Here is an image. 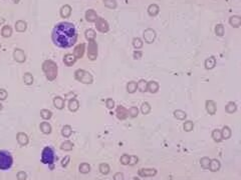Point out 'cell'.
<instances>
[{"instance_id":"cell-21","label":"cell","mask_w":241,"mask_h":180,"mask_svg":"<svg viewBox=\"0 0 241 180\" xmlns=\"http://www.w3.org/2000/svg\"><path fill=\"white\" fill-rule=\"evenodd\" d=\"M229 24L234 28H238L241 25V17L238 15H233L229 18Z\"/></svg>"},{"instance_id":"cell-32","label":"cell","mask_w":241,"mask_h":180,"mask_svg":"<svg viewBox=\"0 0 241 180\" xmlns=\"http://www.w3.org/2000/svg\"><path fill=\"white\" fill-rule=\"evenodd\" d=\"M17 140L21 145H25V144H27V142H28V137L25 133L20 132L17 134Z\"/></svg>"},{"instance_id":"cell-41","label":"cell","mask_w":241,"mask_h":180,"mask_svg":"<svg viewBox=\"0 0 241 180\" xmlns=\"http://www.w3.org/2000/svg\"><path fill=\"white\" fill-rule=\"evenodd\" d=\"M193 127H194V123H193L192 121H190V120H188V121H186V122H184V124H183L184 130L187 131V132L193 130Z\"/></svg>"},{"instance_id":"cell-44","label":"cell","mask_w":241,"mask_h":180,"mask_svg":"<svg viewBox=\"0 0 241 180\" xmlns=\"http://www.w3.org/2000/svg\"><path fill=\"white\" fill-rule=\"evenodd\" d=\"M210 168H211L212 171H217L218 169L220 168V163L218 160H212L211 163H210Z\"/></svg>"},{"instance_id":"cell-31","label":"cell","mask_w":241,"mask_h":180,"mask_svg":"<svg viewBox=\"0 0 241 180\" xmlns=\"http://www.w3.org/2000/svg\"><path fill=\"white\" fill-rule=\"evenodd\" d=\"M33 81H34V78L31 73H29V72H27V73H25L23 75V82L26 85H31L33 84Z\"/></svg>"},{"instance_id":"cell-9","label":"cell","mask_w":241,"mask_h":180,"mask_svg":"<svg viewBox=\"0 0 241 180\" xmlns=\"http://www.w3.org/2000/svg\"><path fill=\"white\" fill-rule=\"evenodd\" d=\"M13 58L16 62L23 63V62H25V60H26V56H25V53L22 49L15 48L13 51Z\"/></svg>"},{"instance_id":"cell-45","label":"cell","mask_w":241,"mask_h":180,"mask_svg":"<svg viewBox=\"0 0 241 180\" xmlns=\"http://www.w3.org/2000/svg\"><path fill=\"white\" fill-rule=\"evenodd\" d=\"M210 163H211V160H210V159L207 158V157H204L202 160H201V165H202V167H204V168H209Z\"/></svg>"},{"instance_id":"cell-29","label":"cell","mask_w":241,"mask_h":180,"mask_svg":"<svg viewBox=\"0 0 241 180\" xmlns=\"http://www.w3.org/2000/svg\"><path fill=\"white\" fill-rule=\"evenodd\" d=\"M132 44L133 46H134V48L136 50L138 49H141L143 47V45H144V42H143V40L139 37H135L133 38V41H132Z\"/></svg>"},{"instance_id":"cell-3","label":"cell","mask_w":241,"mask_h":180,"mask_svg":"<svg viewBox=\"0 0 241 180\" xmlns=\"http://www.w3.org/2000/svg\"><path fill=\"white\" fill-rule=\"evenodd\" d=\"M13 164L11 153L6 150H0V170H8Z\"/></svg>"},{"instance_id":"cell-36","label":"cell","mask_w":241,"mask_h":180,"mask_svg":"<svg viewBox=\"0 0 241 180\" xmlns=\"http://www.w3.org/2000/svg\"><path fill=\"white\" fill-rule=\"evenodd\" d=\"M104 5L110 9H116L118 6L117 0H104Z\"/></svg>"},{"instance_id":"cell-42","label":"cell","mask_w":241,"mask_h":180,"mask_svg":"<svg viewBox=\"0 0 241 180\" xmlns=\"http://www.w3.org/2000/svg\"><path fill=\"white\" fill-rule=\"evenodd\" d=\"M106 107L109 110H112L114 109V108L116 107V103H115V100L112 98H107L106 100Z\"/></svg>"},{"instance_id":"cell-54","label":"cell","mask_w":241,"mask_h":180,"mask_svg":"<svg viewBox=\"0 0 241 180\" xmlns=\"http://www.w3.org/2000/svg\"><path fill=\"white\" fill-rule=\"evenodd\" d=\"M12 1H13L15 4H17V3H19V1H20V0H12Z\"/></svg>"},{"instance_id":"cell-53","label":"cell","mask_w":241,"mask_h":180,"mask_svg":"<svg viewBox=\"0 0 241 180\" xmlns=\"http://www.w3.org/2000/svg\"><path fill=\"white\" fill-rule=\"evenodd\" d=\"M18 178H19V180H25V178H26V175L21 172V173L18 174Z\"/></svg>"},{"instance_id":"cell-20","label":"cell","mask_w":241,"mask_h":180,"mask_svg":"<svg viewBox=\"0 0 241 180\" xmlns=\"http://www.w3.org/2000/svg\"><path fill=\"white\" fill-rule=\"evenodd\" d=\"M27 29V23L24 20H18L15 22V30L17 32H24Z\"/></svg>"},{"instance_id":"cell-52","label":"cell","mask_w":241,"mask_h":180,"mask_svg":"<svg viewBox=\"0 0 241 180\" xmlns=\"http://www.w3.org/2000/svg\"><path fill=\"white\" fill-rule=\"evenodd\" d=\"M115 180H124V176L122 173H117L115 175Z\"/></svg>"},{"instance_id":"cell-50","label":"cell","mask_w":241,"mask_h":180,"mask_svg":"<svg viewBox=\"0 0 241 180\" xmlns=\"http://www.w3.org/2000/svg\"><path fill=\"white\" fill-rule=\"evenodd\" d=\"M79 170L81 172H84V173H86V172L90 171V166L88 165V164H81V165L79 166Z\"/></svg>"},{"instance_id":"cell-33","label":"cell","mask_w":241,"mask_h":180,"mask_svg":"<svg viewBox=\"0 0 241 180\" xmlns=\"http://www.w3.org/2000/svg\"><path fill=\"white\" fill-rule=\"evenodd\" d=\"M40 116L44 120H49L52 117V112L48 109H41L40 110Z\"/></svg>"},{"instance_id":"cell-11","label":"cell","mask_w":241,"mask_h":180,"mask_svg":"<svg viewBox=\"0 0 241 180\" xmlns=\"http://www.w3.org/2000/svg\"><path fill=\"white\" fill-rule=\"evenodd\" d=\"M85 43H80L78 44L74 49V55L76 59H80L84 57L85 55Z\"/></svg>"},{"instance_id":"cell-18","label":"cell","mask_w":241,"mask_h":180,"mask_svg":"<svg viewBox=\"0 0 241 180\" xmlns=\"http://www.w3.org/2000/svg\"><path fill=\"white\" fill-rule=\"evenodd\" d=\"M59 13H60V16L63 17V18H68L70 16V14H71V7H70V5H68V4L63 5V6L60 8Z\"/></svg>"},{"instance_id":"cell-15","label":"cell","mask_w":241,"mask_h":180,"mask_svg":"<svg viewBox=\"0 0 241 180\" xmlns=\"http://www.w3.org/2000/svg\"><path fill=\"white\" fill-rule=\"evenodd\" d=\"M53 106L58 110H63L65 106V99L63 98L61 96H55L52 100Z\"/></svg>"},{"instance_id":"cell-48","label":"cell","mask_w":241,"mask_h":180,"mask_svg":"<svg viewBox=\"0 0 241 180\" xmlns=\"http://www.w3.org/2000/svg\"><path fill=\"white\" fill-rule=\"evenodd\" d=\"M100 169H101V172L102 174H107V173H109V171H110V168H109V166L107 165V164H101Z\"/></svg>"},{"instance_id":"cell-28","label":"cell","mask_w":241,"mask_h":180,"mask_svg":"<svg viewBox=\"0 0 241 180\" xmlns=\"http://www.w3.org/2000/svg\"><path fill=\"white\" fill-rule=\"evenodd\" d=\"M173 114H174V117H175L176 119H178V120H185L186 117H187L186 112L183 111V110H181V109L175 110V111H174Z\"/></svg>"},{"instance_id":"cell-26","label":"cell","mask_w":241,"mask_h":180,"mask_svg":"<svg viewBox=\"0 0 241 180\" xmlns=\"http://www.w3.org/2000/svg\"><path fill=\"white\" fill-rule=\"evenodd\" d=\"M225 110H226L227 113H230V114H232V113L236 112L237 110V105L235 102L233 101H230L228 102V103L226 104V106H225Z\"/></svg>"},{"instance_id":"cell-57","label":"cell","mask_w":241,"mask_h":180,"mask_svg":"<svg viewBox=\"0 0 241 180\" xmlns=\"http://www.w3.org/2000/svg\"><path fill=\"white\" fill-rule=\"evenodd\" d=\"M134 180H138V179H134Z\"/></svg>"},{"instance_id":"cell-17","label":"cell","mask_w":241,"mask_h":180,"mask_svg":"<svg viewBox=\"0 0 241 180\" xmlns=\"http://www.w3.org/2000/svg\"><path fill=\"white\" fill-rule=\"evenodd\" d=\"M148 14L150 15L151 17H155L160 12V7L157 4H150L148 7Z\"/></svg>"},{"instance_id":"cell-51","label":"cell","mask_w":241,"mask_h":180,"mask_svg":"<svg viewBox=\"0 0 241 180\" xmlns=\"http://www.w3.org/2000/svg\"><path fill=\"white\" fill-rule=\"evenodd\" d=\"M121 161H122V163L123 164H129L130 162V157L128 156V155H124L122 158H121Z\"/></svg>"},{"instance_id":"cell-56","label":"cell","mask_w":241,"mask_h":180,"mask_svg":"<svg viewBox=\"0 0 241 180\" xmlns=\"http://www.w3.org/2000/svg\"><path fill=\"white\" fill-rule=\"evenodd\" d=\"M0 48H1V43H0Z\"/></svg>"},{"instance_id":"cell-30","label":"cell","mask_w":241,"mask_h":180,"mask_svg":"<svg viewBox=\"0 0 241 180\" xmlns=\"http://www.w3.org/2000/svg\"><path fill=\"white\" fill-rule=\"evenodd\" d=\"M151 105L149 102H143L142 105H141V112L143 113L144 115H147L149 113L151 112Z\"/></svg>"},{"instance_id":"cell-22","label":"cell","mask_w":241,"mask_h":180,"mask_svg":"<svg viewBox=\"0 0 241 180\" xmlns=\"http://www.w3.org/2000/svg\"><path fill=\"white\" fill-rule=\"evenodd\" d=\"M159 88H160V86H159V83L157 81H150L148 82V91L150 92V93L154 94V93H157Z\"/></svg>"},{"instance_id":"cell-47","label":"cell","mask_w":241,"mask_h":180,"mask_svg":"<svg viewBox=\"0 0 241 180\" xmlns=\"http://www.w3.org/2000/svg\"><path fill=\"white\" fill-rule=\"evenodd\" d=\"M8 93L5 89H0V101H3L7 98Z\"/></svg>"},{"instance_id":"cell-49","label":"cell","mask_w":241,"mask_h":180,"mask_svg":"<svg viewBox=\"0 0 241 180\" xmlns=\"http://www.w3.org/2000/svg\"><path fill=\"white\" fill-rule=\"evenodd\" d=\"M143 56V52L140 50H135L134 53H133V57H134V59H141Z\"/></svg>"},{"instance_id":"cell-12","label":"cell","mask_w":241,"mask_h":180,"mask_svg":"<svg viewBox=\"0 0 241 180\" xmlns=\"http://www.w3.org/2000/svg\"><path fill=\"white\" fill-rule=\"evenodd\" d=\"M205 108H206L207 113L210 115H214L217 111V105L213 100H207L205 102Z\"/></svg>"},{"instance_id":"cell-2","label":"cell","mask_w":241,"mask_h":180,"mask_svg":"<svg viewBox=\"0 0 241 180\" xmlns=\"http://www.w3.org/2000/svg\"><path fill=\"white\" fill-rule=\"evenodd\" d=\"M41 69L48 81H54L58 75V66L51 59L43 61L41 64Z\"/></svg>"},{"instance_id":"cell-8","label":"cell","mask_w":241,"mask_h":180,"mask_svg":"<svg viewBox=\"0 0 241 180\" xmlns=\"http://www.w3.org/2000/svg\"><path fill=\"white\" fill-rule=\"evenodd\" d=\"M156 36H157L156 31L152 28H147L144 31V33H143V38H144V41L148 44L153 43L156 39Z\"/></svg>"},{"instance_id":"cell-27","label":"cell","mask_w":241,"mask_h":180,"mask_svg":"<svg viewBox=\"0 0 241 180\" xmlns=\"http://www.w3.org/2000/svg\"><path fill=\"white\" fill-rule=\"evenodd\" d=\"M138 84V90L141 92H147L148 91V82L145 79H140L137 82Z\"/></svg>"},{"instance_id":"cell-1","label":"cell","mask_w":241,"mask_h":180,"mask_svg":"<svg viewBox=\"0 0 241 180\" xmlns=\"http://www.w3.org/2000/svg\"><path fill=\"white\" fill-rule=\"evenodd\" d=\"M78 30L74 24L68 21L59 22L55 25L51 32V40L55 46L68 49L73 47L78 41Z\"/></svg>"},{"instance_id":"cell-7","label":"cell","mask_w":241,"mask_h":180,"mask_svg":"<svg viewBox=\"0 0 241 180\" xmlns=\"http://www.w3.org/2000/svg\"><path fill=\"white\" fill-rule=\"evenodd\" d=\"M96 27L97 31L101 33H107V32H109V30H110L109 22L102 17L97 18V20L96 21Z\"/></svg>"},{"instance_id":"cell-23","label":"cell","mask_w":241,"mask_h":180,"mask_svg":"<svg viewBox=\"0 0 241 180\" xmlns=\"http://www.w3.org/2000/svg\"><path fill=\"white\" fill-rule=\"evenodd\" d=\"M126 89H127V92L128 93H135V92L137 91L138 89V84L136 81H130L127 83V86H126Z\"/></svg>"},{"instance_id":"cell-24","label":"cell","mask_w":241,"mask_h":180,"mask_svg":"<svg viewBox=\"0 0 241 180\" xmlns=\"http://www.w3.org/2000/svg\"><path fill=\"white\" fill-rule=\"evenodd\" d=\"M85 37L89 42L90 41H95L96 37V33L94 29H86L85 31Z\"/></svg>"},{"instance_id":"cell-19","label":"cell","mask_w":241,"mask_h":180,"mask_svg":"<svg viewBox=\"0 0 241 180\" xmlns=\"http://www.w3.org/2000/svg\"><path fill=\"white\" fill-rule=\"evenodd\" d=\"M204 65H205V68L208 70L213 69L215 66H216V58H215L214 56H210V57H208L205 60Z\"/></svg>"},{"instance_id":"cell-38","label":"cell","mask_w":241,"mask_h":180,"mask_svg":"<svg viewBox=\"0 0 241 180\" xmlns=\"http://www.w3.org/2000/svg\"><path fill=\"white\" fill-rule=\"evenodd\" d=\"M128 112H129L130 117L135 118V117L138 116V114H139V108H138L137 106H132V107L129 108V109H128Z\"/></svg>"},{"instance_id":"cell-14","label":"cell","mask_w":241,"mask_h":180,"mask_svg":"<svg viewBox=\"0 0 241 180\" xmlns=\"http://www.w3.org/2000/svg\"><path fill=\"white\" fill-rule=\"evenodd\" d=\"M76 60H78V59H76V58L74 57V55L71 54V53L65 54V55L63 56V59L64 65L68 66V67H71L73 65H74V63L76 62Z\"/></svg>"},{"instance_id":"cell-10","label":"cell","mask_w":241,"mask_h":180,"mask_svg":"<svg viewBox=\"0 0 241 180\" xmlns=\"http://www.w3.org/2000/svg\"><path fill=\"white\" fill-rule=\"evenodd\" d=\"M116 115L118 117V119L125 120L127 119V117L129 116V112H128V109L126 107H124L123 105H119L116 108Z\"/></svg>"},{"instance_id":"cell-25","label":"cell","mask_w":241,"mask_h":180,"mask_svg":"<svg viewBox=\"0 0 241 180\" xmlns=\"http://www.w3.org/2000/svg\"><path fill=\"white\" fill-rule=\"evenodd\" d=\"M1 35L4 38H8L12 35V28L9 25H4L1 29Z\"/></svg>"},{"instance_id":"cell-13","label":"cell","mask_w":241,"mask_h":180,"mask_svg":"<svg viewBox=\"0 0 241 180\" xmlns=\"http://www.w3.org/2000/svg\"><path fill=\"white\" fill-rule=\"evenodd\" d=\"M85 20L90 23H94L96 22L97 18H99V16H97L96 12L95 11L94 9H89L86 10L85 13Z\"/></svg>"},{"instance_id":"cell-5","label":"cell","mask_w":241,"mask_h":180,"mask_svg":"<svg viewBox=\"0 0 241 180\" xmlns=\"http://www.w3.org/2000/svg\"><path fill=\"white\" fill-rule=\"evenodd\" d=\"M55 159H58V158L55 157L53 149L51 147H49V146L44 147L42 152H41V162L43 164H47V165L52 166V164L54 163Z\"/></svg>"},{"instance_id":"cell-39","label":"cell","mask_w":241,"mask_h":180,"mask_svg":"<svg viewBox=\"0 0 241 180\" xmlns=\"http://www.w3.org/2000/svg\"><path fill=\"white\" fill-rule=\"evenodd\" d=\"M140 174L142 176H151V175H155L156 174V170L155 169H141Z\"/></svg>"},{"instance_id":"cell-16","label":"cell","mask_w":241,"mask_h":180,"mask_svg":"<svg viewBox=\"0 0 241 180\" xmlns=\"http://www.w3.org/2000/svg\"><path fill=\"white\" fill-rule=\"evenodd\" d=\"M68 107V110L70 112H76L79 109V100L76 99V98L69 99Z\"/></svg>"},{"instance_id":"cell-34","label":"cell","mask_w":241,"mask_h":180,"mask_svg":"<svg viewBox=\"0 0 241 180\" xmlns=\"http://www.w3.org/2000/svg\"><path fill=\"white\" fill-rule=\"evenodd\" d=\"M40 130H41L44 134H49L51 132V125L48 122H42L40 124Z\"/></svg>"},{"instance_id":"cell-40","label":"cell","mask_w":241,"mask_h":180,"mask_svg":"<svg viewBox=\"0 0 241 180\" xmlns=\"http://www.w3.org/2000/svg\"><path fill=\"white\" fill-rule=\"evenodd\" d=\"M212 137H213V139H214L215 141L220 142V141L222 140L221 131H220V130H218V129H215V130H213V132H212Z\"/></svg>"},{"instance_id":"cell-35","label":"cell","mask_w":241,"mask_h":180,"mask_svg":"<svg viewBox=\"0 0 241 180\" xmlns=\"http://www.w3.org/2000/svg\"><path fill=\"white\" fill-rule=\"evenodd\" d=\"M221 136L222 139H228L231 136V129L228 126H224L223 129L221 130Z\"/></svg>"},{"instance_id":"cell-55","label":"cell","mask_w":241,"mask_h":180,"mask_svg":"<svg viewBox=\"0 0 241 180\" xmlns=\"http://www.w3.org/2000/svg\"><path fill=\"white\" fill-rule=\"evenodd\" d=\"M2 110V104H1V102H0V111Z\"/></svg>"},{"instance_id":"cell-6","label":"cell","mask_w":241,"mask_h":180,"mask_svg":"<svg viewBox=\"0 0 241 180\" xmlns=\"http://www.w3.org/2000/svg\"><path fill=\"white\" fill-rule=\"evenodd\" d=\"M97 54H99V51H97V43L95 41H90L89 45H88V57L90 60L94 61L97 58Z\"/></svg>"},{"instance_id":"cell-43","label":"cell","mask_w":241,"mask_h":180,"mask_svg":"<svg viewBox=\"0 0 241 180\" xmlns=\"http://www.w3.org/2000/svg\"><path fill=\"white\" fill-rule=\"evenodd\" d=\"M61 133L64 137H68L71 134V127L69 125H65L63 127V130H61Z\"/></svg>"},{"instance_id":"cell-46","label":"cell","mask_w":241,"mask_h":180,"mask_svg":"<svg viewBox=\"0 0 241 180\" xmlns=\"http://www.w3.org/2000/svg\"><path fill=\"white\" fill-rule=\"evenodd\" d=\"M73 148V144H71L69 141H65L61 144V149H64V150H70Z\"/></svg>"},{"instance_id":"cell-37","label":"cell","mask_w":241,"mask_h":180,"mask_svg":"<svg viewBox=\"0 0 241 180\" xmlns=\"http://www.w3.org/2000/svg\"><path fill=\"white\" fill-rule=\"evenodd\" d=\"M215 34H216L217 36H223L224 35V33H225V28H224V26H223V24H217L216 26H215Z\"/></svg>"},{"instance_id":"cell-4","label":"cell","mask_w":241,"mask_h":180,"mask_svg":"<svg viewBox=\"0 0 241 180\" xmlns=\"http://www.w3.org/2000/svg\"><path fill=\"white\" fill-rule=\"evenodd\" d=\"M74 77L76 81L83 84H91L94 82L93 75L84 69H76L74 73Z\"/></svg>"}]
</instances>
